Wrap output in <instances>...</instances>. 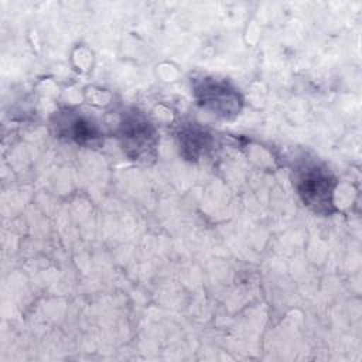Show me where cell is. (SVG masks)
Returning a JSON list of instances; mask_svg holds the SVG:
<instances>
[{"label":"cell","mask_w":362,"mask_h":362,"mask_svg":"<svg viewBox=\"0 0 362 362\" xmlns=\"http://www.w3.org/2000/svg\"><path fill=\"white\" fill-rule=\"evenodd\" d=\"M297 189L303 202L315 212H331L334 178L328 171L317 165L305 167L297 178Z\"/></svg>","instance_id":"1"},{"label":"cell","mask_w":362,"mask_h":362,"mask_svg":"<svg viewBox=\"0 0 362 362\" xmlns=\"http://www.w3.org/2000/svg\"><path fill=\"white\" fill-rule=\"evenodd\" d=\"M195 96L204 109L226 119L238 115L242 106V99L233 88L212 78H205L197 83Z\"/></svg>","instance_id":"2"},{"label":"cell","mask_w":362,"mask_h":362,"mask_svg":"<svg viewBox=\"0 0 362 362\" xmlns=\"http://www.w3.org/2000/svg\"><path fill=\"white\" fill-rule=\"evenodd\" d=\"M120 139L123 148L132 158L148 157L156 146V132L144 116L137 112H129L120 123Z\"/></svg>","instance_id":"3"},{"label":"cell","mask_w":362,"mask_h":362,"mask_svg":"<svg viewBox=\"0 0 362 362\" xmlns=\"http://www.w3.org/2000/svg\"><path fill=\"white\" fill-rule=\"evenodd\" d=\"M206 139H208V134H205L199 129H195V127L185 129L180 134V143H181L184 156L188 158H197L205 148Z\"/></svg>","instance_id":"4"},{"label":"cell","mask_w":362,"mask_h":362,"mask_svg":"<svg viewBox=\"0 0 362 362\" xmlns=\"http://www.w3.org/2000/svg\"><path fill=\"white\" fill-rule=\"evenodd\" d=\"M68 134L71 139H74L76 143H86L92 141L98 137V132L92 123L85 120L83 117H74L69 120Z\"/></svg>","instance_id":"5"}]
</instances>
